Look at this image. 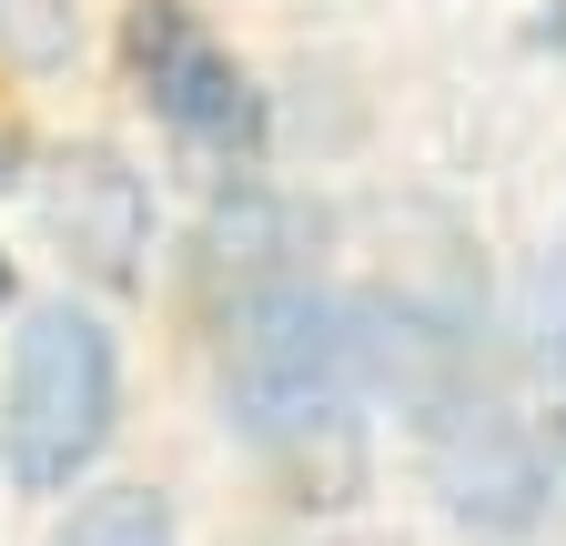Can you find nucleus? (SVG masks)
<instances>
[{"instance_id": "3", "label": "nucleus", "mask_w": 566, "mask_h": 546, "mask_svg": "<svg viewBox=\"0 0 566 546\" xmlns=\"http://www.w3.org/2000/svg\"><path fill=\"white\" fill-rule=\"evenodd\" d=\"M385 355H405L395 334H385ZM405 395H415V445H424L436 496L465 526H536V506H546V455L526 445V426L506 416V405H495L475 375H436V365H415Z\"/></svg>"}, {"instance_id": "9", "label": "nucleus", "mask_w": 566, "mask_h": 546, "mask_svg": "<svg viewBox=\"0 0 566 546\" xmlns=\"http://www.w3.org/2000/svg\"><path fill=\"white\" fill-rule=\"evenodd\" d=\"M0 304H11V253H0Z\"/></svg>"}, {"instance_id": "2", "label": "nucleus", "mask_w": 566, "mask_h": 546, "mask_svg": "<svg viewBox=\"0 0 566 546\" xmlns=\"http://www.w3.org/2000/svg\"><path fill=\"white\" fill-rule=\"evenodd\" d=\"M122 416V355H112V324L92 304H41L11 334V486L21 496H71L82 475L102 465Z\"/></svg>"}, {"instance_id": "1", "label": "nucleus", "mask_w": 566, "mask_h": 546, "mask_svg": "<svg viewBox=\"0 0 566 546\" xmlns=\"http://www.w3.org/2000/svg\"><path fill=\"white\" fill-rule=\"evenodd\" d=\"M223 345V426L294 475L304 496H344L365 475V405L385 385V314L334 294L304 263H243L212 324Z\"/></svg>"}, {"instance_id": "8", "label": "nucleus", "mask_w": 566, "mask_h": 546, "mask_svg": "<svg viewBox=\"0 0 566 546\" xmlns=\"http://www.w3.org/2000/svg\"><path fill=\"white\" fill-rule=\"evenodd\" d=\"M11 182H21V132L0 122V192H11Z\"/></svg>"}, {"instance_id": "7", "label": "nucleus", "mask_w": 566, "mask_h": 546, "mask_svg": "<svg viewBox=\"0 0 566 546\" xmlns=\"http://www.w3.org/2000/svg\"><path fill=\"white\" fill-rule=\"evenodd\" d=\"M82 21H71V0H0V61H21V72H61Z\"/></svg>"}, {"instance_id": "6", "label": "nucleus", "mask_w": 566, "mask_h": 546, "mask_svg": "<svg viewBox=\"0 0 566 546\" xmlns=\"http://www.w3.org/2000/svg\"><path fill=\"white\" fill-rule=\"evenodd\" d=\"M51 546H172V506L153 486H102V496L71 506V526Z\"/></svg>"}, {"instance_id": "5", "label": "nucleus", "mask_w": 566, "mask_h": 546, "mask_svg": "<svg viewBox=\"0 0 566 546\" xmlns=\"http://www.w3.org/2000/svg\"><path fill=\"white\" fill-rule=\"evenodd\" d=\"M41 223L51 243L92 273V284H142V253H153V192L112 143H71L41 162Z\"/></svg>"}, {"instance_id": "4", "label": "nucleus", "mask_w": 566, "mask_h": 546, "mask_svg": "<svg viewBox=\"0 0 566 546\" xmlns=\"http://www.w3.org/2000/svg\"><path fill=\"white\" fill-rule=\"evenodd\" d=\"M122 72H132L142 112H153L172 143L223 153V162L263 153V92H253V72L182 11V0H132V11H122Z\"/></svg>"}]
</instances>
